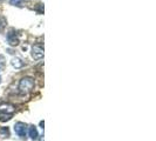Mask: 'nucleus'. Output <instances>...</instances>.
<instances>
[{
	"mask_svg": "<svg viewBox=\"0 0 156 141\" xmlns=\"http://www.w3.org/2000/svg\"><path fill=\"white\" fill-rule=\"evenodd\" d=\"M34 88V79L31 77H25L19 81L18 89L21 94H28Z\"/></svg>",
	"mask_w": 156,
	"mask_h": 141,
	"instance_id": "f257e3e1",
	"label": "nucleus"
},
{
	"mask_svg": "<svg viewBox=\"0 0 156 141\" xmlns=\"http://www.w3.org/2000/svg\"><path fill=\"white\" fill-rule=\"evenodd\" d=\"M32 56L35 60H39L44 56V47L42 45H34L32 48Z\"/></svg>",
	"mask_w": 156,
	"mask_h": 141,
	"instance_id": "f03ea898",
	"label": "nucleus"
},
{
	"mask_svg": "<svg viewBox=\"0 0 156 141\" xmlns=\"http://www.w3.org/2000/svg\"><path fill=\"white\" fill-rule=\"evenodd\" d=\"M26 128H27L26 124H23V122H16V125H14V132L20 138H25V135H26Z\"/></svg>",
	"mask_w": 156,
	"mask_h": 141,
	"instance_id": "7ed1b4c3",
	"label": "nucleus"
},
{
	"mask_svg": "<svg viewBox=\"0 0 156 141\" xmlns=\"http://www.w3.org/2000/svg\"><path fill=\"white\" fill-rule=\"evenodd\" d=\"M0 112L1 113H6V115H12L14 112V107L9 103H2L0 106Z\"/></svg>",
	"mask_w": 156,
	"mask_h": 141,
	"instance_id": "20e7f679",
	"label": "nucleus"
},
{
	"mask_svg": "<svg viewBox=\"0 0 156 141\" xmlns=\"http://www.w3.org/2000/svg\"><path fill=\"white\" fill-rule=\"evenodd\" d=\"M7 40H8V42H9V45H13V46H16V45L19 44V39H18V37L16 35V32L14 31L8 32Z\"/></svg>",
	"mask_w": 156,
	"mask_h": 141,
	"instance_id": "39448f33",
	"label": "nucleus"
},
{
	"mask_svg": "<svg viewBox=\"0 0 156 141\" xmlns=\"http://www.w3.org/2000/svg\"><path fill=\"white\" fill-rule=\"evenodd\" d=\"M28 135L31 136V139H33V140H37L39 138V133H38V129H37L35 126H31L28 128Z\"/></svg>",
	"mask_w": 156,
	"mask_h": 141,
	"instance_id": "423d86ee",
	"label": "nucleus"
},
{
	"mask_svg": "<svg viewBox=\"0 0 156 141\" xmlns=\"http://www.w3.org/2000/svg\"><path fill=\"white\" fill-rule=\"evenodd\" d=\"M12 65H13L16 68H20V67L23 66V61H21L20 59H13V61H12Z\"/></svg>",
	"mask_w": 156,
	"mask_h": 141,
	"instance_id": "0eeeda50",
	"label": "nucleus"
},
{
	"mask_svg": "<svg viewBox=\"0 0 156 141\" xmlns=\"http://www.w3.org/2000/svg\"><path fill=\"white\" fill-rule=\"evenodd\" d=\"M0 133L2 134V135H5V136H9V131H8L7 127H2L0 129Z\"/></svg>",
	"mask_w": 156,
	"mask_h": 141,
	"instance_id": "6e6552de",
	"label": "nucleus"
},
{
	"mask_svg": "<svg viewBox=\"0 0 156 141\" xmlns=\"http://www.w3.org/2000/svg\"><path fill=\"white\" fill-rule=\"evenodd\" d=\"M23 2V0H9V4L13 6H20Z\"/></svg>",
	"mask_w": 156,
	"mask_h": 141,
	"instance_id": "1a4fd4ad",
	"label": "nucleus"
},
{
	"mask_svg": "<svg viewBox=\"0 0 156 141\" xmlns=\"http://www.w3.org/2000/svg\"><path fill=\"white\" fill-rule=\"evenodd\" d=\"M4 25H5V20L2 18H0V30L4 27Z\"/></svg>",
	"mask_w": 156,
	"mask_h": 141,
	"instance_id": "9d476101",
	"label": "nucleus"
},
{
	"mask_svg": "<svg viewBox=\"0 0 156 141\" xmlns=\"http://www.w3.org/2000/svg\"><path fill=\"white\" fill-rule=\"evenodd\" d=\"M0 82H1V78H0Z\"/></svg>",
	"mask_w": 156,
	"mask_h": 141,
	"instance_id": "9b49d317",
	"label": "nucleus"
}]
</instances>
